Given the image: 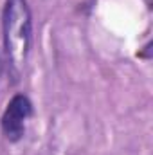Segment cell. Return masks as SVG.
<instances>
[{"instance_id":"obj_1","label":"cell","mask_w":153,"mask_h":155,"mask_svg":"<svg viewBox=\"0 0 153 155\" xmlns=\"http://www.w3.org/2000/svg\"><path fill=\"white\" fill-rule=\"evenodd\" d=\"M5 58L15 76H20L27 63L33 40V20L27 0H5L2 11Z\"/></svg>"},{"instance_id":"obj_2","label":"cell","mask_w":153,"mask_h":155,"mask_svg":"<svg viewBox=\"0 0 153 155\" xmlns=\"http://www.w3.org/2000/svg\"><path fill=\"white\" fill-rule=\"evenodd\" d=\"M33 114V103L27 96L16 94L5 107L2 116V132L7 141L18 143L25 134V121Z\"/></svg>"},{"instance_id":"obj_3","label":"cell","mask_w":153,"mask_h":155,"mask_svg":"<svg viewBox=\"0 0 153 155\" xmlns=\"http://www.w3.org/2000/svg\"><path fill=\"white\" fill-rule=\"evenodd\" d=\"M2 71H4V60H2V54H0V78H2Z\"/></svg>"}]
</instances>
